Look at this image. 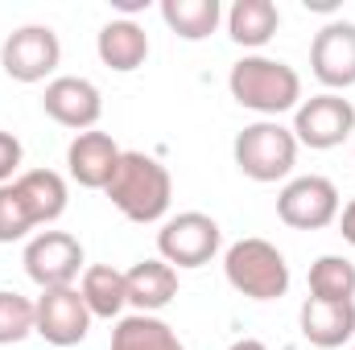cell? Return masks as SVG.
Masks as SVG:
<instances>
[{
	"label": "cell",
	"instance_id": "obj_3",
	"mask_svg": "<svg viewBox=\"0 0 355 350\" xmlns=\"http://www.w3.org/2000/svg\"><path fill=\"white\" fill-rule=\"evenodd\" d=\"M227 284L248 301H277L289 293V264L268 239H240L223 256Z\"/></svg>",
	"mask_w": 355,
	"mask_h": 350
},
{
	"label": "cell",
	"instance_id": "obj_5",
	"mask_svg": "<svg viewBox=\"0 0 355 350\" xmlns=\"http://www.w3.org/2000/svg\"><path fill=\"white\" fill-rule=\"evenodd\" d=\"M219 243H223V231L202 210H182L174 219H166L157 231V256L170 268H202L215 260Z\"/></svg>",
	"mask_w": 355,
	"mask_h": 350
},
{
	"label": "cell",
	"instance_id": "obj_20",
	"mask_svg": "<svg viewBox=\"0 0 355 350\" xmlns=\"http://www.w3.org/2000/svg\"><path fill=\"white\" fill-rule=\"evenodd\" d=\"M107 350H186V347L174 334V326H166L157 313H132V317L116 322Z\"/></svg>",
	"mask_w": 355,
	"mask_h": 350
},
{
	"label": "cell",
	"instance_id": "obj_28",
	"mask_svg": "<svg viewBox=\"0 0 355 350\" xmlns=\"http://www.w3.org/2000/svg\"><path fill=\"white\" fill-rule=\"evenodd\" d=\"M112 4H116V8H120V12H137V8H141V4H145V0H112Z\"/></svg>",
	"mask_w": 355,
	"mask_h": 350
},
{
	"label": "cell",
	"instance_id": "obj_2",
	"mask_svg": "<svg viewBox=\"0 0 355 350\" xmlns=\"http://www.w3.org/2000/svg\"><path fill=\"white\" fill-rule=\"evenodd\" d=\"M227 91L240 107H248L265 120H277L281 111H297V103H302L297 71L281 58H265V54L240 58L227 75Z\"/></svg>",
	"mask_w": 355,
	"mask_h": 350
},
{
	"label": "cell",
	"instance_id": "obj_16",
	"mask_svg": "<svg viewBox=\"0 0 355 350\" xmlns=\"http://www.w3.org/2000/svg\"><path fill=\"white\" fill-rule=\"evenodd\" d=\"M95 54H99L103 66L128 75V71L145 66V58H149V33H145L132 17L107 21V25L99 29V37H95Z\"/></svg>",
	"mask_w": 355,
	"mask_h": 350
},
{
	"label": "cell",
	"instance_id": "obj_13",
	"mask_svg": "<svg viewBox=\"0 0 355 350\" xmlns=\"http://www.w3.org/2000/svg\"><path fill=\"white\" fill-rule=\"evenodd\" d=\"M120 145L107 136V132H79L75 140H71V149H67V169L71 177L83 185V190H107V181L116 174V165H120Z\"/></svg>",
	"mask_w": 355,
	"mask_h": 350
},
{
	"label": "cell",
	"instance_id": "obj_23",
	"mask_svg": "<svg viewBox=\"0 0 355 350\" xmlns=\"http://www.w3.org/2000/svg\"><path fill=\"white\" fill-rule=\"evenodd\" d=\"M33 326H37V309H33V301L21 297V293L0 288V347H17V342H25V338L33 334Z\"/></svg>",
	"mask_w": 355,
	"mask_h": 350
},
{
	"label": "cell",
	"instance_id": "obj_21",
	"mask_svg": "<svg viewBox=\"0 0 355 350\" xmlns=\"http://www.w3.org/2000/svg\"><path fill=\"white\" fill-rule=\"evenodd\" d=\"M162 21L182 42H202L219 29L223 4L219 0H162Z\"/></svg>",
	"mask_w": 355,
	"mask_h": 350
},
{
	"label": "cell",
	"instance_id": "obj_26",
	"mask_svg": "<svg viewBox=\"0 0 355 350\" xmlns=\"http://www.w3.org/2000/svg\"><path fill=\"white\" fill-rule=\"evenodd\" d=\"M335 223H339V231H343V239H347V243L355 248V198L347 202V206H343V210H339V219H335Z\"/></svg>",
	"mask_w": 355,
	"mask_h": 350
},
{
	"label": "cell",
	"instance_id": "obj_17",
	"mask_svg": "<svg viewBox=\"0 0 355 350\" xmlns=\"http://www.w3.org/2000/svg\"><path fill=\"white\" fill-rule=\"evenodd\" d=\"M281 29V12L272 0H236L227 8V37L244 50H261Z\"/></svg>",
	"mask_w": 355,
	"mask_h": 350
},
{
	"label": "cell",
	"instance_id": "obj_25",
	"mask_svg": "<svg viewBox=\"0 0 355 350\" xmlns=\"http://www.w3.org/2000/svg\"><path fill=\"white\" fill-rule=\"evenodd\" d=\"M21 157H25V149H21V140L12 136V132H4L0 128V185H8V181H17V169H21Z\"/></svg>",
	"mask_w": 355,
	"mask_h": 350
},
{
	"label": "cell",
	"instance_id": "obj_14",
	"mask_svg": "<svg viewBox=\"0 0 355 350\" xmlns=\"http://www.w3.org/2000/svg\"><path fill=\"white\" fill-rule=\"evenodd\" d=\"M302 338L318 350H339L343 342L355 338V301H318L306 297L302 301Z\"/></svg>",
	"mask_w": 355,
	"mask_h": 350
},
{
	"label": "cell",
	"instance_id": "obj_15",
	"mask_svg": "<svg viewBox=\"0 0 355 350\" xmlns=\"http://www.w3.org/2000/svg\"><path fill=\"white\" fill-rule=\"evenodd\" d=\"M124 288H128V305L137 313H157L178 297V268H170L162 256L141 260L124 272Z\"/></svg>",
	"mask_w": 355,
	"mask_h": 350
},
{
	"label": "cell",
	"instance_id": "obj_10",
	"mask_svg": "<svg viewBox=\"0 0 355 350\" xmlns=\"http://www.w3.org/2000/svg\"><path fill=\"white\" fill-rule=\"evenodd\" d=\"M33 309H37L33 334H42L50 347H79L87 338L91 309L75 284H67V288H42V297L33 301Z\"/></svg>",
	"mask_w": 355,
	"mask_h": 350
},
{
	"label": "cell",
	"instance_id": "obj_1",
	"mask_svg": "<svg viewBox=\"0 0 355 350\" xmlns=\"http://www.w3.org/2000/svg\"><path fill=\"white\" fill-rule=\"evenodd\" d=\"M112 206L132 223H162L174 202V177L149 153H120V165L103 190Z\"/></svg>",
	"mask_w": 355,
	"mask_h": 350
},
{
	"label": "cell",
	"instance_id": "obj_11",
	"mask_svg": "<svg viewBox=\"0 0 355 350\" xmlns=\"http://www.w3.org/2000/svg\"><path fill=\"white\" fill-rule=\"evenodd\" d=\"M310 71L327 91L355 87V25L352 21H327L310 42Z\"/></svg>",
	"mask_w": 355,
	"mask_h": 350
},
{
	"label": "cell",
	"instance_id": "obj_6",
	"mask_svg": "<svg viewBox=\"0 0 355 350\" xmlns=\"http://www.w3.org/2000/svg\"><path fill=\"white\" fill-rule=\"evenodd\" d=\"M339 190L331 177L306 174L285 181V190L277 194V219L293 231H322L339 219Z\"/></svg>",
	"mask_w": 355,
	"mask_h": 350
},
{
	"label": "cell",
	"instance_id": "obj_27",
	"mask_svg": "<svg viewBox=\"0 0 355 350\" xmlns=\"http://www.w3.org/2000/svg\"><path fill=\"white\" fill-rule=\"evenodd\" d=\"M227 350H268V347L261 342V338H240V342H232Z\"/></svg>",
	"mask_w": 355,
	"mask_h": 350
},
{
	"label": "cell",
	"instance_id": "obj_8",
	"mask_svg": "<svg viewBox=\"0 0 355 350\" xmlns=\"http://www.w3.org/2000/svg\"><path fill=\"white\" fill-rule=\"evenodd\" d=\"M352 132H355V107L352 99H343L335 91H322V95L297 103V111H293V136L306 149H318V153L339 149Z\"/></svg>",
	"mask_w": 355,
	"mask_h": 350
},
{
	"label": "cell",
	"instance_id": "obj_19",
	"mask_svg": "<svg viewBox=\"0 0 355 350\" xmlns=\"http://www.w3.org/2000/svg\"><path fill=\"white\" fill-rule=\"evenodd\" d=\"M17 190H21V198H25V206H29L37 227L62 219V210H67V181H62V174H54V169H25L17 177Z\"/></svg>",
	"mask_w": 355,
	"mask_h": 350
},
{
	"label": "cell",
	"instance_id": "obj_12",
	"mask_svg": "<svg viewBox=\"0 0 355 350\" xmlns=\"http://www.w3.org/2000/svg\"><path fill=\"white\" fill-rule=\"evenodd\" d=\"M42 107L54 124L62 128H75V132H91L103 116V95L91 79H79V75H58L46 83V95H42Z\"/></svg>",
	"mask_w": 355,
	"mask_h": 350
},
{
	"label": "cell",
	"instance_id": "obj_24",
	"mask_svg": "<svg viewBox=\"0 0 355 350\" xmlns=\"http://www.w3.org/2000/svg\"><path fill=\"white\" fill-rule=\"evenodd\" d=\"M33 227H37V223H33V214H29L21 190H17V181L0 185V243H17V239H25Z\"/></svg>",
	"mask_w": 355,
	"mask_h": 350
},
{
	"label": "cell",
	"instance_id": "obj_4",
	"mask_svg": "<svg viewBox=\"0 0 355 350\" xmlns=\"http://www.w3.org/2000/svg\"><path fill=\"white\" fill-rule=\"evenodd\" d=\"M232 157H236V169L244 177L268 185V181H281V177L293 174V165H297V136H293V128H285L277 120H257V124H248L236 136Z\"/></svg>",
	"mask_w": 355,
	"mask_h": 350
},
{
	"label": "cell",
	"instance_id": "obj_22",
	"mask_svg": "<svg viewBox=\"0 0 355 350\" xmlns=\"http://www.w3.org/2000/svg\"><path fill=\"white\" fill-rule=\"evenodd\" d=\"M310 297L355 301V264L347 256H318L310 264Z\"/></svg>",
	"mask_w": 355,
	"mask_h": 350
},
{
	"label": "cell",
	"instance_id": "obj_18",
	"mask_svg": "<svg viewBox=\"0 0 355 350\" xmlns=\"http://www.w3.org/2000/svg\"><path fill=\"white\" fill-rule=\"evenodd\" d=\"M79 293H83V301H87L91 317H107V322H112V317H120L124 305H128L124 272L112 268V264H91V268H83Z\"/></svg>",
	"mask_w": 355,
	"mask_h": 350
},
{
	"label": "cell",
	"instance_id": "obj_9",
	"mask_svg": "<svg viewBox=\"0 0 355 350\" xmlns=\"http://www.w3.org/2000/svg\"><path fill=\"white\" fill-rule=\"evenodd\" d=\"M25 276L37 288H67L83 272V243L67 231H37L25 243Z\"/></svg>",
	"mask_w": 355,
	"mask_h": 350
},
{
	"label": "cell",
	"instance_id": "obj_7",
	"mask_svg": "<svg viewBox=\"0 0 355 350\" xmlns=\"http://www.w3.org/2000/svg\"><path fill=\"white\" fill-rule=\"evenodd\" d=\"M58 62H62V42L50 25H21L0 46V66L17 83H42L58 71Z\"/></svg>",
	"mask_w": 355,
	"mask_h": 350
}]
</instances>
